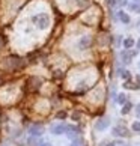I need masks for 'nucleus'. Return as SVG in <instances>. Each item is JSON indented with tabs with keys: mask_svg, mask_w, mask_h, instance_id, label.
Here are the masks:
<instances>
[{
	"mask_svg": "<svg viewBox=\"0 0 140 146\" xmlns=\"http://www.w3.org/2000/svg\"><path fill=\"white\" fill-rule=\"evenodd\" d=\"M32 23H33L38 29L45 30L48 26H50V17H48V14H38L35 17H32Z\"/></svg>",
	"mask_w": 140,
	"mask_h": 146,
	"instance_id": "f257e3e1",
	"label": "nucleus"
},
{
	"mask_svg": "<svg viewBox=\"0 0 140 146\" xmlns=\"http://www.w3.org/2000/svg\"><path fill=\"white\" fill-rule=\"evenodd\" d=\"M29 134L32 137H39L44 134V127H42L41 123H33V125H30V128H29Z\"/></svg>",
	"mask_w": 140,
	"mask_h": 146,
	"instance_id": "f03ea898",
	"label": "nucleus"
},
{
	"mask_svg": "<svg viewBox=\"0 0 140 146\" xmlns=\"http://www.w3.org/2000/svg\"><path fill=\"white\" fill-rule=\"evenodd\" d=\"M113 136L116 137H128L130 136V131H128V128H125L123 125H117L113 128Z\"/></svg>",
	"mask_w": 140,
	"mask_h": 146,
	"instance_id": "7ed1b4c3",
	"label": "nucleus"
},
{
	"mask_svg": "<svg viewBox=\"0 0 140 146\" xmlns=\"http://www.w3.org/2000/svg\"><path fill=\"white\" fill-rule=\"evenodd\" d=\"M68 129V125H65V123H56V125L51 127V134H54V136H60V134H65Z\"/></svg>",
	"mask_w": 140,
	"mask_h": 146,
	"instance_id": "20e7f679",
	"label": "nucleus"
},
{
	"mask_svg": "<svg viewBox=\"0 0 140 146\" xmlns=\"http://www.w3.org/2000/svg\"><path fill=\"white\" fill-rule=\"evenodd\" d=\"M137 54V51H130V50H123L122 53H121V59H122V62L123 63H131V59Z\"/></svg>",
	"mask_w": 140,
	"mask_h": 146,
	"instance_id": "39448f33",
	"label": "nucleus"
},
{
	"mask_svg": "<svg viewBox=\"0 0 140 146\" xmlns=\"http://www.w3.org/2000/svg\"><path fill=\"white\" fill-rule=\"evenodd\" d=\"M109 125H110V119H109V117H101L100 121L95 123V129H98V131H103V129H105Z\"/></svg>",
	"mask_w": 140,
	"mask_h": 146,
	"instance_id": "423d86ee",
	"label": "nucleus"
},
{
	"mask_svg": "<svg viewBox=\"0 0 140 146\" xmlns=\"http://www.w3.org/2000/svg\"><path fill=\"white\" fill-rule=\"evenodd\" d=\"M66 136L69 137V139H77L78 137V134H80V129L77 128V127H72V125H68V129H66Z\"/></svg>",
	"mask_w": 140,
	"mask_h": 146,
	"instance_id": "0eeeda50",
	"label": "nucleus"
},
{
	"mask_svg": "<svg viewBox=\"0 0 140 146\" xmlns=\"http://www.w3.org/2000/svg\"><path fill=\"white\" fill-rule=\"evenodd\" d=\"M90 45V36H83L82 39L78 41V48L80 50H86Z\"/></svg>",
	"mask_w": 140,
	"mask_h": 146,
	"instance_id": "6e6552de",
	"label": "nucleus"
},
{
	"mask_svg": "<svg viewBox=\"0 0 140 146\" xmlns=\"http://www.w3.org/2000/svg\"><path fill=\"white\" fill-rule=\"evenodd\" d=\"M117 17H119V20L122 21V23H125V24L130 23V17H128V14H125L123 11H119V12H117Z\"/></svg>",
	"mask_w": 140,
	"mask_h": 146,
	"instance_id": "1a4fd4ad",
	"label": "nucleus"
},
{
	"mask_svg": "<svg viewBox=\"0 0 140 146\" xmlns=\"http://www.w3.org/2000/svg\"><path fill=\"white\" fill-rule=\"evenodd\" d=\"M133 45H134V39H131V38H127V39L123 41V47H125L127 50H130Z\"/></svg>",
	"mask_w": 140,
	"mask_h": 146,
	"instance_id": "9d476101",
	"label": "nucleus"
},
{
	"mask_svg": "<svg viewBox=\"0 0 140 146\" xmlns=\"http://www.w3.org/2000/svg\"><path fill=\"white\" fill-rule=\"evenodd\" d=\"M131 104L130 102H125V106L122 107V115H127V113H130V110H131Z\"/></svg>",
	"mask_w": 140,
	"mask_h": 146,
	"instance_id": "9b49d317",
	"label": "nucleus"
},
{
	"mask_svg": "<svg viewBox=\"0 0 140 146\" xmlns=\"http://www.w3.org/2000/svg\"><path fill=\"white\" fill-rule=\"evenodd\" d=\"M130 9L134 11V12H140V3H131L130 5Z\"/></svg>",
	"mask_w": 140,
	"mask_h": 146,
	"instance_id": "f8f14e48",
	"label": "nucleus"
},
{
	"mask_svg": "<svg viewBox=\"0 0 140 146\" xmlns=\"http://www.w3.org/2000/svg\"><path fill=\"white\" fill-rule=\"evenodd\" d=\"M117 102H119V104H125V102H127V96L123 94H121L119 96H117Z\"/></svg>",
	"mask_w": 140,
	"mask_h": 146,
	"instance_id": "ddd939ff",
	"label": "nucleus"
},
{
	"mask_svg": "<svg viewBox=\"0 0 140 146\" xmlns=\"http://www.w3.org/2000/svg\"><path fill=\"white\" fill-rule=\"evenodd\" d=\"M83 145H84V142H83L82 139H75L74 142H72V145H71V146H83Z\"/></svg>",
	"mask_w": 140,
	"mask_h": 146,
	"instance_id": "4468645a",
	"label": "nucleus"
},
{
	"mask_svg": "<svg viewBox=\"0 0 140 146\" xmlns=\"http://www.w3.org/2000/svg\"><path fill=\"white\" fill-rule=\"evenodd\" d=\"M133 131L140 133V122H134V123H133Z\"/></svg>",
	"mask_w": 140,
	"mask_h": 146,
	"instance_id": "2eb2a0df",
	"label": "nucleus"
},
{
	"mask_svg": "<svg viewBox=\"0 0 140 146\" xmlns=\"http://www.w3.org/2000/svg\"><path fill=\"white\" fill-rule=\"evenodd\" d=\"M125 88L127 89H137L139 86L137 84H133V83H125Z\"/></svg>",
	"mask_w": 140,
	"mask_h": 146,
	"instance_id": "dca6fc26",
	"label": "nucleus"
},
{
	"mask_svg": "<svg viewBox=\"0 0 140 146\" xmlns=\"http://www.w3.org/2000/svg\"><path fill=\"white\" fill-rule=\"evenodd\" d=\"M116 3L119 5V6H127V3H128V0H116Z\"/></svg>",
	"mask_w": 140,
	"mask_h": 146,
	"instance_id": "f3484780",
	"label": "nucleus"
},
{
	"mask_svg": "<svg viewBox=\"0 0 140 146\" xmlns=\"http://www.w3.org/2000/svg\"><path fill=\"white\" fill-rule=\"evenodd\" d=\"M121 77L122 78H130V72L128 71H121Z\"/></svg>",
	"mask_w": 140,
	"mask_h": 146,
	"instance_id": "a211bd4d",
	"label": "nucleus"
},
{
	"mask_svg": "<svg viewBox=\"0 0 140 146\" xmlns=\"http://www.w3.org/2000/svg\"><path fill=\"white\" fill-rule=\"evenodd\" d=\"M136 115H137V117L140 119V104L136 106Z\"/></svg>",
	"mask_w": 140,
	"mask_h": 146,
	"instance_id": "6ab92c4d",
	"label": "nucleus"
},
{
	"mask_svg": "<svg viewBox=\"0 0 140 146\" xmlns=\"http://www.w3.org/2000/svg\"><path fill=\"white\" fill-rule=\"evenodd\" d=\"M86 0H78V6H86Z\"/></svg>",
	"mask_w": 140,
	"mask_h": 146,
	"instance_id": "aec40b11",
	"label": "nucleus"
},
{
	"mask_svg": "<svg viewBox=\"0 0 140 146\" xmlns=\"http://www.w3.org/2000/svg\"><path fill=\"white\" fill-rule=\"evenodd\" d=\"M39 146H51L48 142H42V143H39Z\"/></svg>",
	"mask_w": 140,
	"mask_h": 146,
	"instance_id": "412c9836",
	"label": "nucleus"
},
{
	"mask_svg": "<svg viewBox=\"0 0 140 146\" xmlns=\"http://www.w3.org/2000/svg\"><path fill=\"white\" fill-rule=\"evenodd\" d=\"M109 3H110V5H111V6H113V5H115L116 2H115V0H109Z\"/></svg>",
	"mask_w": 140,
	"mask_h": 146,
	"instance_id": "4be33fe9",
	"label": "nucleus"
},
{
	"mask_svg": "<svg viewBox=\"0 0 140 146\" xmlns=\"http://www.w3.org/2000/svg\"><path fill=\"white\" fill-rule=\"evenodd\" d=\"M134 2H136V3H140V0H134Z\"/></svg>",
	"mask_w": 140,
	"mask_h": 146,
	"instance_id": "5701e85b",
	"label": "nucleus"
},
{
	"mask_svg": "<svg viewBox=\"0 0 140 146\" xmlns=\"http://www.w3.org/2000/svg\"><path fill=\"white\" fill-rule=\"evenodd\" d=\"M139 48H140V41H139Z\"/></svg>",
	"mask_w": 140,
	"mask_h": 146,
	"instance_id": "b1692460",
	"label": "nucleus"
},
{
	"mask_svg": "<svg viewBox=\"0 0 140 146\" xmlns=\"http://www.w3.org/2000/svg\"><path fill=\"white\" fill-rule=\"evenodd\" d=\"M139 68H140V63H139Z\"/></svg>",
	"mask_w": 140,
	"mask_h": 146,
	"instance_id": "393cba45",
	"label": "nucleus"
}]
</instances>
